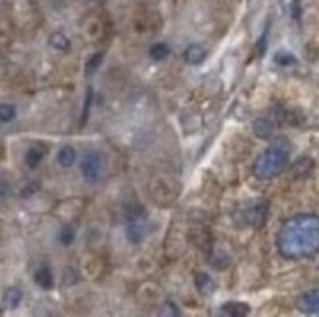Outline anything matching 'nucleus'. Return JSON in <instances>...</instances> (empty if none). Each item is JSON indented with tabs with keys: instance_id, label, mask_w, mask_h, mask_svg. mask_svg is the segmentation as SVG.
Segmentation results:
<instances>
[{
	"instance_id": "nucleus-18",
	"label": "nucleus",
	"mask_w": 319,
	"mask_h": 317,
	"mask_svg": "<svg viewBox=\"0 0 319 317\" xmlns=\"http://www.w3.org/2000/svg\"><path fill=\"white\" fill-rule=\"evenodd\" d=\"M16 118V106L14 104H0V124H10Z\"/></svg>"
},
{
	"instance_id": "nucleus-2",
	"label": "nucleus",
	"mask_w": 319,
	"mask_h": 317,
	"mask_svg": "<svg viewBox=\"0 0 319 317\" xmlns=\"http://www.w3.org/2000/svg\"><path fill=\"white\" fill-rule=\"evenodd\" d=\"M288 158H290V143L286 139H276L253 162V174L261 180H270L286 166Z\"/></svg>"
},
{
	"instance_id": "nucleus-1",
	"label": "nucleus",
	"mask_w": 319,
	"mask_h": 317,
	"mask_svg": "<svg viewBox=\"0 0 319 317\" xmlns=\"http://www.w3.org/2000/svg\"><path fill=\"white\" fill-rule=\"evenodd\" d=\"M276 247L288 261L314 259L319 253L318 213H300L286 219L276 235Z\"/></svg>"
},
{
	"instance_id": "nucleus-23",
	"label": "nucleus",
	"mask_w": 319,
	"mask_h": 317,
	"mask_svg": "<svg viewBox=\"0 0 319 317\" xmlns=\"http://www.w3.org/2000/svg\"><path fill=\"white\" fill-rule=\"evenodd\" d=\"M39 190V182L37 180H31L24 190H22V198H27V196H31L33 192H37Z\"/></svg>"
},
{
	"instance_id": "nucleus-19",
	"label": "nucleus",
	"mask_w": 319,
	"mask_h": 317,
	"mask_svg": "<svg viewBox=\"0 0 319 317\" xmlns=\"http://www.w3.org/2000/svg\"><path fill=\"white\" fill-rule=\"evenodd\" d=\"M274 63H276V65H280V67H290V65H294V63H296V57H294L292 53L280 51V53H276V55H274Z\"/></svg>"
},
{
	"instance_id": "nucleus-6",
	"label": "nucleus",
	"mask_w": 319,
	"mask_h": 317,
	"mask_svg": "<svg viewBox=\"0 0 319 317\" xmlns=\"http://www.w3.org/2000/svg\"><path fill=\"white\" fill-rule=\"evenodd\" d=\"M184 61L188 63V65H202L204 61H206V57H208V51H206V47L204 45H198V43H192V45H188L186 49H184Z\"/></svg>"
},
{
	"instance_id": "nucleus-4",
	"label": "nucleus",
	"mask_w": 319,
	"mask_h": 317,
	"mask_svg": "<svg viewBox=\"0 0 319 317\" xmlns=\"http://www.w3.org/2000/svg\"><path fill=\"white\" fill-rule=\"evenodd\" d=\"M298 310L308 316H318L319 314V288L308 290L298 298Z\"/></svg>"
},
{
	"instance_id": "nucleus-5",
	"label": "nucleus",
	"mask_w": 319,
	"mask_h": 317,
	"mask_svg": "<svg viewBox=\"0 0 319 317\" xmlns=\"http://www.w3.org/2000/svg\"><path fill=\"white\" fill-rule=\"evenodd\" d=\"M265 217H266V204L265 202H259L245 211V221L253 227H261L265 223Z\"/></svg>"
},
{
	"instance_id": "nucleus-26",
	"label": "nucleus",
	"mask_w": 319,
	"mask_h": 317,
	"mask_svg": "<svg viewBox=\"0 0 319 317\" xmlns=\"http://www.w3.org/2000/svg\"><path fill=\"white\" fill-rule=\"evenodd\" d=\"M265 45H266V33H265V35H263V37L259 39V45H257V51H259L261 55L265 53Z\"/></svg>"
},
{
	"instance_id": "nucleus-14",
	"label": "nucleus",
	"mask_w": 319,
	"mask_h": 317,
	"mask_svg": "<svg viewBox=\"0 0 319 317\" xmlns=\"http://www.w3.org/2000/svg\"><path fill=\"white\" fill-rule=\"evenodd\" d=\"M75 158H77V151H75V147H71V145L61 147V151L57 153V162H59L61 166H65V168L73 166Z\"/></svg>"
},
{
	"instance_id": "nucleus-20",
	"label": "nucleus",
	"mask_w": 319,
	"mask_h": 317,
	"mask_svg": "<svg viewBox=\"0 0 319 317\" xmlns=\"http://www.w3.org/2000/svg\"><path fill=\"white\" fill-rule=\"evenodd\" d=\"M59 241H61L63 245H71V243L75 241V229H73L71 225L63 227V229H61V233H59Z\"/></svg>"
},
{
	"instance_id": "nucleus-9",
	"label": "nucleus",
	"mask_w": 319,
	"mask_h": 317,
	"mask_svg": "<svg viewBox=\"0 0 319 317\" xmlns=\"http://www.w3.org/2000/svg\"><path fill=\"white\" fill-rule=\"evenodd\" d=\"M251 312V308L243 302H227L221 306V314L223 316H231V317H245Z\"/></svg>"
},
{
	"instance_id": "nucleus-12",
	"label": "nucleus",
	"mask_w": 319,
	"mask_h": 317,
	"mask_svg": "<svg viewBox=\"0 0 319 317\" xmlns=\"http://www.w3.org/2000/svg\"><path fill=\"white\" fill-rule=\"evenodd\" d=\"M33 280H35V284H37L39 288L49 290V288L53 286V272H51L47 266H41V268H37V270H35Z\"/></svg>"
},
{
	"instance_id": "nucleus-7",
	"label": "nucleus",
	"mask_w": 319,
	"mask_h": 317,
	"mask_svg": "<svg viewBox=\"0 0 319 317\" xmlns=\"http://www.w3.org/2000/svg\"><path fill=\"white\" fill-rule=\"evenodd\" d=\"M274 130H276V122L270 120V118H259V120L253 122V132H255V135L261 137V139L272 137Z\"/></svg>"
},
{
	"instance_id": "nucleus-8",
	"label": "nucleus",
	"mask_w": 319,
	"mask_h": 317,
	"mask_svg": "<svg viewBox=\"0 0 319 317\" xmlns=\"http://www.w3.org/2000/svg\"><path fill=\"white\" fill-rule=\"evenodd\" d=\"M141 219H143V217H139V219H130L128 229H126L128 239H130V243H133V245H139V243L145 239V225H143Z\"/></svg>"
},
{
	"instance_id": "nucleus-25",
	"label": "nucleus",
	"mask_w": 319,
	"mask_h": 317,
	"mask_svg": "<svg viewBox=\"0 0 319 317\" xmlns=\"http://www.w3.org/2000/svg\"><path fill=\"white\" fill-rule=\"evenodd\" d=\"M8 190H10V184H8L6 180L0 178V198H4V196L8 194Z\"/></svg>"
},
{
	"instance_id": "nucleus-15",
	"label": "nucleus",
	"mask_w": 319,
	"mask_h": 317,
	"mask_svg": "<svg viewBox=\"0 0 319 317\" xmlns=\"http://www.w3.org/2000/svg\"><path fill=\"white\" fill-rule=\"evenodd\" d=\"M49 45L55 47V49H59V51H67L71 47V41H69V37L63 31H53L49 35Z\"/></svg>"
},
{
	"instance_id": "nucleus-13",
	"label": "nucleus",
	"mask_w": 319,
	"mask_h": 317,
	"mask_svg": "<svg viewBox=\"0 0 319 317\" xmlns=\"http://www.w3.org/2000/svg\"><path fill=\"white\" fill-rule=\"evenodd\" d=\"M22 302V292L18 288H6L4 296H2V304L6 310H16Z\"/></svg>"
},
{
	"instance_id": "nucleus-10",
	"label": "nucleus",
	"mask_w": 319,
	"mask_h": 317,
	"mask_svg": "<svg viewBox=\"0 0 319 317\" xmlns=\"http://www.w3.org/2000/svg\"><path fill=\"white\" fill-rule=\"evenodd\" d=\"M194 284H196L198 292H200V294H204V296L212 294V292H213V288H215L213 278H212L210 274H206V272H198V274L194 276Z\"/></svg>"
},
{
	"instance_id": "nucleus-11",
	"label": "nucleus",
	"mask_w": 319,
	"mask_h": 317,
	"mask_svg": "<svg viewBox=\"0 0 319 317\" xmlns=\"http://www.w3.org/2000/svg\"><path fill=\"white\" fill-rule=\"evenodd\" d=\"M43 157H45V147H43V145H33V147H29V149L26 151L24 160H26V164H27L29 168H37L39 162L43 160Z\"/></svg>"
},
{
	"instance_id": "nucleus-24",
	"label": "nucleus",
	"mask_w": 319,
	"mask_h": 317,
	"mask_svg": "<svg viewBox=\"0 0 319 317\" xmlns=\"http://www.w3.org/2000/svg\"><path fill=\"white\" fill-rule=\"evenodd\" d=\"M164 308H166V310H162V316H166V314H168V316H178V314H180L172 302H166V304H164Z\"/></svg>"
},
{
	"instance_id": "nucleus-16",
	"label": "nucleus",
	"mask_w": 319,
	"mask_h": 317,
	"mask_svg": "<svg viewBox=\"0 0 319 317\" xmlns=\"http://www.w3.org/2000/svg\"><path fill=\"white\" fill-rule=\"evenodd\" d=\"M170 55V47L166 45V43H153L151 47H149V57L153 59V61H164L166 57Z\"/></svg>"
},
{
	"instance_id": "nucleus-17",
	"label": "nucleus",
	"mask_w": 319,
	"mask_h": 317,
	"mask_svg": "<svg viewBox=\"0 0 319 317\" xmlns=\"http://www.w3.org/2000/svg\"><path fill=\"white\" fill-rule=\"evenodd\" d=\"M312 166H314V160L308 157H302L296 164H294V176H304V174H308L310 170H312Z\"/></svg>"
},
{
	"instance_id": "nucleus-3",
	"label": "nucleus",
	"mask_w": 319,
	"mask_h": 317,
	"mask_svg": "<svg viewBox=\"0 0 319 317\" xmlns=\"http://www.w3.org/2000/svg\"><path fill=\"white\" fill-rule=\"evenodd\" d=\"M102 168H104V160L98 151H88L80 158V172L86 182H92V184L98 182L102 176Z\"/></svg>"
},
{
	"instance_id": "nucleus-27",
	"label": "nucleus",
	"mask_w": 319,
	"mask_h": 317,
	"mask_svg": "<svg viewBox=\"0 0 319 317\" xmlns=\"http://www.w3.org/2000/svg\"><path fill=\"white\" fill-rule=\"evenodd\" d=\"M294 16H300V2L294 0Z\"/></svg>"
},
{
	"instance_id": "nucleus-21",
	"label": "nucleus",
	"mask_w": 319,
	"mask_h": 317,
	"mask_svg": "<svg viewBox=\"0 0 319 317\" xmlns=\"http://www.w3.org/2000/svg\"><path fill=\"white\" fill-rule=\"evenodd\" d=\"M102 59H104V55H102V53H96V55H92V57H90V61L86 63V75H92V73H94V71L100 67Z\"/></svg>"
},
{
	"instance_id": "nucleus-22",
	"label": "nucleus",
	"mask_w": 319,
	"mask_h": 317,
	"mask_svg": "<svg viewBox=\"0 0 319 317\" xmlns=\"http://www.w3.org/2000/svg\"><path fill=\"white\" fill-rule=\"evenodd\" d=\"M90 104H92V88L86 90V100H84V108H82V116H80V124L84 126L86 124V118H88V110H90Z\"/></svg>"
}]
</instances>
